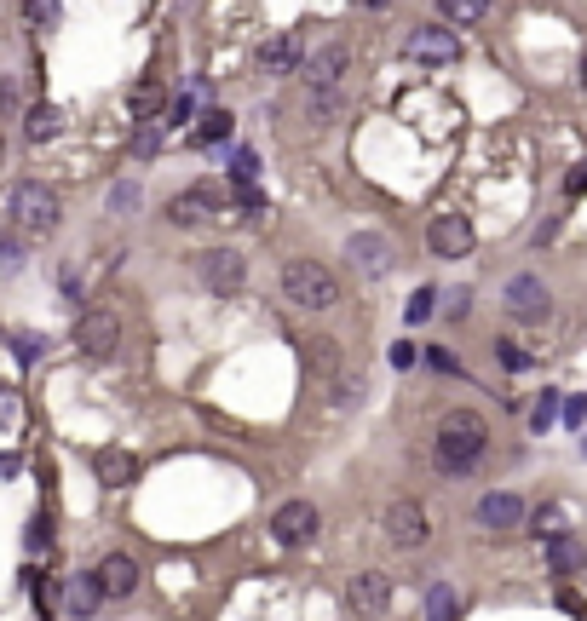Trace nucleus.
Listing matches in <instances>:
<instances>
[{
  "label": "nucleus",
  "instance_id": "obj_38",
  "mask_svg": "<svg viewBox=\"0 0 587 621\" xmlns=\"http://www.w3.org/2000/svg\"><path fill=\"white\" fill-rule=\"evenodd\" d=\"M18 351H24V357H41V351H47V340H41V334H18Z\"/></svg>",
  "mask_w": 587,
  "mask_h": 621
},
{
  "label": "nucleus",
  "instance_id": "obj_26",
  "mask_svg": "<svg viewBox=\"0 0 587 621\" xmlns=\"http://www.w3.org/2000/svg\"><path fill=\"white\" fill-rule=\"evenodd\" d=\"M219 138H231V110H202L196 144H219Z\"/></svg>",
  "mask_w": 587,
  "mask_h": 621
},
{
  "label": "nucleus",
  "instance_id": "obj_25",
  "mask_svg": "<svg viewBox=\"0 0 587 621\" xmlns=\"http://www.w3.org/2000/svg\"><path fill=\"white\" fill-rule=\"evenodd\" d=\"M530 529H536V535H547V541H553V535H570V529H564V506L541 501L536 512H530Z\"/></svg>",
  "mask_w": 587,
  "mask_h": 621
},
{
  "label": "nucleus",
  "instance_id": "obj_13",
  "mask_svg": "<svg viewBox=\"0 0 587 621\" xmlns=\"http://www.w3.org/2000/svg\"><path fill=\"white\" fill-rule=\"evenodd\" d=\"M547 305H553V299H547V282H541V276H513V282H507V311H513V317L541 322Z\"/></svg>",
  "mask_w": 587,
  "mask_h": 621
},
{
  "label": "nucleus",
  "instance_id": "obj_24",
  "mask_svg": "<svg viewBox=\"0 0 587 621\" xmlns=\"http://www.w3.org/2000/svg\"><path fill=\"white\" fill-rule=\"evenodd\" d=\"M564 414V391H541L536 397V409H530V432H547L553 420Z\"/></svg>",
  "mask_w": 587,
  "mask_h": 621
},
{
  "label": "nucleus",
  "instance_id": "obj_33",
  "mask_svg": "<svg viewBox=\"0 0 587 621\" xmlns=\"http://www.w3.org/2000/svg\"><path fill=\"white\" fill-rule=\"evenodd\" d=\"M311 363L334 374V363H340V345H334V340H311Z\"/></svg>",
  "mask_w": 587,
  "mask_h": 621
},
{
  "label": "nucleus",
  "instance_id": "obj_39",
  "mask_svg": "<svg viewBox=\"0 0 587 621\" xmlns=\"http://www.w3.org/2000/svg\"><path fill=\"white\" fill-rule=\"evenodd\" d=\"M582 190H587V161L570 173V179H564V196H582Z\"/></svg>",
  "mask_w": 587,
  "mask_h": 621
},
{
  "label": "nucleus",
  "instance_id": "obj_17",
  "mask_svg": "<svg viewBox=\"0 0 587 621\" xmlns=\"http://www.w3.org/2000/svg\"><path fill=\"white\" fill-rule=\"evenodd\" d=\"M300 64H306V41H300L294 29L277 35V41L259 52V69H265V75H288V69H300Z\"/></svg>",
  "mask_w": 587,
  "mask_h": 621
},
{
  "label": "nucleus",
  "instance_id": "obj_9",
  "mask_svg": "<svg viewBox=\"0 0 587 621\" xmlns=\"http://www.w3.org/2000/svg\"><path fill=\"white\" fill-rule=\"evenodd\" d=\"M213 213H219V190H213V184H190V190H179V196H173V202H167V219H173V225H208Z\"/></svg>",
  "mask_w": 587,
  "mask_h": 621
},
{
  "label": "nucleus",
  "instance_id": "obj_35",
  "mask_svg": "<svg viewBox=\"0 0 587 621\" xmlns=\"http://www.w3.org/2000/svg\"><path fill=\"white\" fill-rule=\"evenodd\" d=\"M24 12H29V23H58V18H64L52 0H35V6H24Z\"/></svg>",
  "mask_w": 587,
  "mask_h": 621
},
{
  "label": "nucleus",
  "instance_id": "obj_23",
  "mask_svg": "<svg viewBox=\"0 0 587 621\" xmlns=\"http://www.w3.org/2000/svg\"><path fill=\"white\" fill-rule=\"evenodd\" d=\"M127 104H133V115H139V121H156V110L167 104V87H162V81H139Z\"/></svg>",
  "mask_w": 587,
  "mask_h": 621
},
{
  "label": "nucleus",
  "instance_id": "obj_4",
  "mask_svg": "<svg viewBox=\"0 0 587 621\" xmlns=\"http://www.w3.org/2000/svg\"><path fill=\"white\" fill-rule=\"evenodd\" d=\"M196 271H202V282H208L213 294H236V288L248 282V259L236 248H208L196 259Z\"/></svg>",
  "mask_w": 587,
  "mask_h": 621
},
{
  "label": "nucleus",
  "instance_id": "obj_8",
  "mask_svg": "<svg viewBox=\"0 0 587 621\" xmlns=\"http://www.w3.org/2000/svg\"><path fill=\"white\" fill-rule=\"evenodd\" d=\"M317 524H323V518H317L311 501H282L277 518H271V535H277L282 547H306L311 535H317Z\"/></svg>",
  "mask_w": 587,
  "mask_h": 621
},
{
  "label": "nucleus",
  "instance_id": "obj_20",
  "mask_svg": "<svg viewBox=\"0 0 587 621\" xmlns=\"http://www.w3.org/2000/svg\"><path fill=\"white\" fill-rule=\"evenodd\" d=\"M582 564H587V547L576 541V535H553V541H547V570L559 575V581L564 575H576Z\"/></svg>",
  "mask_w": 587,
  "mask_h": 621
},
{
  "label": "nucleus",
  "instance_id": "obj_10",
  "mask_svg": "<svg viewBox=\"0 0 587 621\" xmlns=\"http://www.w3.org/2000/svg\"><path fill=\"white\" fill-rule=\"evenodd\" d=\"M346 604H352L357 616H380V610L392 604V575H386V570H363V575H352V587H346Z\"/></svg>",
  "mask_w": 587,
  "mask_h": 621
},
{
  "label": "nucleus",
  "instance_id": "obj_46",
  "mask_svg": "<svg viewBox=\"0 0 587 621\" xmlns=\"http://www.w3.org/2000/svg\"><path fill=\"white\" fill-rule=\"evenodd\" d=\"M0 156H6V144H0Z\"/></svg>",
  "mask_w": 587,
  "mask_h": 621
},
{
  "label": "nucleus",
  "instance_id": "obj_6",
  "mask_svg": "<svg viewBox=\"0 0 587 621\" xmlns=\"http://www.w3.org/2000/svg\"><path fill=\"white\" fill-rule=\"evenodd\" d=\"M426 248H432V259H461V253H472L467 213H438V219L426 225Z\"/></svg>",
  "mask_w": 587,
  "mask_h": 621
},
{
  "label": "nucleus",
  "instance_id": "obj_37",
  "mask_svg": "<svg viewBox=\"0 0 587 621\" xmlns=\"http://www.w3.org/2000/svg\"><path fill=\"white\" fill-rule=\"evenodd\" d=\"M564 420H570V426H582V420H587V397H564Z\"/></svg>",
  "mask_w": 587,
  "mask_h": 621
},
{
  "label": "nucleus",
  "instance_id": "obj_3",
  "mask_svg": "<svg viewBox=\"0 0 587 621\" xmlns=\"http://www.w3.org/2000/svg\"><path fill=\"white\" fill-rule=\"evenodd\" d=\"M282 294L294 305H306V311H329V305H340V282L323 259H288L282 265Z\"/></svg>",
  "mask_w": 587,
  "mask_h": 621
},
{
  "label": "nucleus",
  "instance_id": "obj_5",
  "mask_svg": "<svg viewBox=\"0 0 587 621\" xmlns=\"http://www.w3.org/2000/svg\"><path fill=\"white\" fill-rule=\"evenodd\" d=\"M75 345L87 351V357H110L121 345V322H116V311H81V322H75Z\"/></svg>",
  "mask_w": 587,
  "mask_h": 621
},
{
  "label": "nucleus",
  "instance_id": "obj_31",
  "mask_svg": "<svg viewBox=\"0 0 587 621\" xmlns=\"http://www.w3.org/2000/svg\"><path fill=\"white\" fill-rule=\"evenodd\" d=\"M444 12H449V23H478V18H484V6H478V0H449Z\"/></svg>",
  "mask_w": 587,
  "mask_h": 621
},
{
  "label": "nucleus",
  "instance_id": "obj_2",
  "mask_svg": "<svg viewBox=\"0 0 587 621\" xmlns=\"http://www.w3.org/2000/svg\"><path fill=\"white\" fill-rule=\"evenodd\" d=\"M58 219H64V207H58V190H52V184L24 179L18 190H12V225H18V236L41 242V236L58 230Z\"/></svg>",
  "mask_w": 587,
  "mask_h": 621
},
{
  "label": "nucleus",
  "instance_id": "obj_7",
  "mask_svg": "<svg viewBox=\"0 0 587 621\" xmlns=\"http://www.w3.org/2000/svg\"><path fill=\"white\" fill-rule=\"evenodd\" d=\"M346 259H352L357 276H386L392 271V259H398V248H392L380 230H357L352 242H346Z\"/></svg>",
  "mask_w": 587,
  "mask_h": 621
},
{
  "label": "nucleus",
  "instance_id": "obj_15",
  "mask_svg": "<svg viewBox=\"0 0 587 621\" xmlns=\"http://www.w3.org/2000/svg\"><path fill=\"white\" fill-rule=\"evenodd\" d=\"M93 575H98V587H104V598H127L133 587H139V564H133L127 552H110Z\"/></svg>",
  "mask_w": 587,
  "mask_h": 621
},
{
  "label": "nucleus",
  "instance_id": "obj_43",
  "mask_svg": "<svg viewBox=\"0 0 587 621\" xmlns=\"http://www.w3.org/2000/svg\"><path fill=\"white\" fill-rule=\"evenodd\" d=\"M6 420H12V397H6V391H0V426H6Z\"/></svg>",
  "mask_w": 587,
  "mask_h": 621
},
{
  "label": "nucleus",
  "instance_id": "obj_28",
  "mask_svg": "<svg viewBox=\"0 0 587 621\" xmlns=\"http://www.w3.org/2000/svg\"><path fill=\"white\" fill-rule=\"evenodd\" d=\"M495 357L513 368V374H524V368H530V351H524V345H513V340H495Z\"/></svg>",
  "mask_w": 587,
  "mask_h": 621
},
{
  "label": "nucleus",
  "instance_id": "obj_41",
  "mask_svg": "<svg viewBox=\"0 0 587 621\" xmlns=\"http://www.w3.org/2000/svg\"><path fill=\"white\" fill-rule=\"evenodd\" d=\"M426 363H432V368H444V374H455V357H449V351H426Z\"/></svg>",
  "mask_w": 587,
  "mask_h": 621
},
{
  "label": "nucleus",
  "instance_id": "obj_27",
  "mask_svg": "<svg viewBox=\"0 0 587 621\" xmlns=\"http://www.w3.org/2000/svg\"><path fill=\"white\" fill-rule=\"evenodd\" d=\"M156 150H162V127H156V121H139V133H133V156L150 161Z\"/></svg>",
  "mask_w": 587,
  "mask_h": 621
},
{
  "label": "nucleus",
  "instance_id": "obj_22",
  "mask_svg": "<svg viewBox=\"0 0 587 621\" xmlns=\"http://www.w3.org/2000/svg\"><path fill=\"white\" fill-rule=\"evenodd\" d=\"M461 616V598L449 581H432V593H426V621H455Z\"/></svg>",
  "mask_w": 587,
  "mask_h": 621
},
{
  "label": "nucleus",
  "instance_id": "obj_34",
  "mask_svg": "<svg viewBox=\"0 0 587 621\" xmlns=\"http://www.w3.org/2000/svg\"><path fill=\"white\" fill-rule=\"evenodd\" d=\"M415 363H421V345H409V340L392 345V368H415Z\"/></svg>",
  "mask_w": 587,
  "mask_h": 621
},
{
  "label": "nucleus",
  "instance_id": "obj_1",
  "mask_svg": "<svg viewBox=\"0 0 587 621\" xmlns=\"http://www.w3.org/2000/svg\"><path fill=\"white\" fill-rule=\"evenodd\" d=\"M484 443H490V426H484V414L449 409L444 420H438V472H449V478L472 472V466L484 460Z\"/></svg>",
  "mask_w": 587,
  "mask_h": 621
},
{
  "label": "nucleus",
  "instance_id": "obj_14",
  "mask_svg": "<svg viewBox=\"0 0 587 621\" xmlns=\"http://www.w3.org/2000/svg\"><path fill=\"white\" fill-rule=\"evenodd\" d=\"M346 64H352V52H346V46H317V52L306 58V81L317 92H334V87H340V75H346Z\"/></svg>",
  "mask_w": 587,
  "mask_h": 621
},
{
  "label": "nucleus",
  "instance_id": "obj_36",
  "mask_svg": "<svg viewBox=\"0 0 587 621\" xmlns=\"http://www.w3.org/2000/svg\"><path fill=\"white\" fill-rule=\"evenodd\" d=\"M133 202H139V190H133V184H116V190H110V207H116V213H127Z\"/></svg>",
  "mask_w": 587,
  "mask_h": 621
},
{
  "label": "nucleus",
  "instance_id": "obj_18",
  "mask_svg": "<svg viewBox=\"0 0 587 621\" xmlns=\"http://www.w3.org/2000/svg\"><path fill=\"white\" fill-rule=\"evenodd\" d=\"M93 472H98V483H104V489H127V483L139 478V460L127 455V449H98Z\"/></svg>",
  "mask_w": 587,
  "mask_h": 621
},
{
  "label": "nucleus",
  "instance_id": "obj_44",
  "mask_svg": "<svg viewBox=\"0 0 587 621\" xmlns=\"http://www.w3.org/2000/svg\"><path fill=\"white\" fill-rule=\"evenodd\" d=\"M582 87H587V58H582Z\"/></svg>",
  "mask_w": 587,
  "mask_h": 621
},
{
  "label": "nucleus",
  "instance_id": "obj_19",
  "mask_svg": "<svg viewBox=\"0 0 587 621\" xmlns=\"http://www.w3.org/2000/svg\"><path fill=\"white\" fill-rule=\"evenodd\" d=\"M98 604H104V587H98V575H70V581H64V610H70L75 621L93 616Z\"/></svg>",
  "mask_w": 587,
  "mask_h": 621
},
{
  "label": "nucleus",
  "instance_id": "obj_29",
  "mask_svg": "<svg viewBox=\"0 0 587 621\" xmlns=\"http://www.w3.org/2000/svg\"><path fill=\"white\" fill-rule=\"evenodd\" d=\"M432 311H438V294H432V288H415V299H409V322H426Z\"/></svg>",
  "mask_w": 587,
  "mask_h": 621
},
{
  "label": "nucleus",
  "instance_id": "obj_40",
  "mask_svg": "<svg viewBox=\"0 0 587 621\" xmlns=\"http://www.w3.org/2000/svg\"><path fill=\"white\" fill-rule=\"evenodd\" d=\"M467 288H455V294H449V317H467Z\"/></svg>",
  "mask_w": 587,
  "mask_h": 621
},
{
  "label": "nucleus",
  "instance_id": "obj_11",
  "mask_svg": "<svg viewBox=\"0 0 587 621\" xmlns=\"http://www.w3.org/2000/svg\"><path fill=\"white\" fill-rule=\"evenodd\" d=\"M386 541L392 547H426V512L415 501H392L386 506Z\"/></svg>",
  "mask_w": 587,
  "mask_h": 621
},
{
  "label": "nucleus",
  "instance_id": "obj_32",
  "mask_svg": "<svg viewBox=\"0 0 587 621\" xmlns=\"http://www.w3.org/2000/svg\"><path fill=\"white\" fill-rule=\"evenodd\" d=\"M236 207L242 213H265V190L259 184H236Z\"/></svg>",
  "mask_w": 587,
  "mask_h": 621
},
{
  "label": "nucleus",
  "instance_id": "obj_45",
  "mask_svg": "<svg viewBox=\"0 0 587 621\" xmlns=\"http://www.w3.org/2000/svg\"><path fill=\"white\" fill-rule=\"evenodd\" d=\"M582 455H587V437H582Z\"/></svg>",
  "mask_w": 587,
  "mask_h": 621
},
{
  "label": "nucleus",
  "instance_id": "obj_16",
  "mask_svg": "<svg viewBox=\"0 0 587 621\" xmlns=\"http://www.w3.org/2000/svg\"><path fill=\"white\" fill-rule=\"evenodd\" d=\"M478 524H484V529L524 524V501H518L513 489H495V495H484V501H478Z\"/></svg>",
  "mask_w": 587,
  "mask_h": 621
},
{
  "label": "nucleus",
  "instance_id": "obj_30",
  "mask_svg": "<svg viewBox=\"0 0 587 621\" xmlns=\"http://www.w3.org/2000/svg\"><path fill=\"white\" fill-rule=\"evenodd\" d=\"M254 173H259V156H254V150H236L231 179H236V184H254Z\"/></svg>",
  "mask_w": 587,
  "mask_h": 621
},
{
  "label": "nucleus",
  "instance_id": "obj_21",
  "mask_svg": "<svg viewBox=\"0 0 587 621\" xmlns=\"http://www.w3.org/2000/svg\"><path fill=\"white\" fill-rule=\"evenodd\" d=\"M58 127H64V110H58V104H35V110L24 115L29 144H47V138H58Z\"/></svg>",
  "mask_w": 587,
  "mask_h": 621
},
{
  "label": "nucleus",
  "instance_id": "obj_12",
  "mask_svg": "<svg viewBox=\"0 0 587 621\" xmlns=\"http://www.w3.org/2000/svg\"><path fill=\"white\" fill-rule=\"evenodd\" d=\"M455 52H461L455 29H415V35L403 41V58H415V64H449Z\"/></svg>",
  "mask_w": 587,
  "mask_h": 621
},
{
  "label": "nucleus",
  "instance_id": "obj_42",
  "mask_svg": "<svg viewBox=\"0 0 587 621\" xmlns=\"http://www.w3.org/2000/svg\"><path fill=\"white\" fill-rule=\"evenodd\" d=\"M0 265H6V271L18 265V242H0Z\"/></svg>",
  "mask_w": 587,
  "mask_h": 621
}]
</instances>
